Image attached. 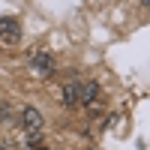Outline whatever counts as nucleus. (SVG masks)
I'll return each instance as SVG.
<instances>
[{"instance_id":"3","label":"nucleus","mask_w":150,"mask_h":150,"mask_svg":"<svg viewBox=\"0 0 150 150\" xmlns=\"http://www.w3.org/2000/svg\"><path fill=\"white\" fill-rule=\"evenodd\" d=\"M60 93H63V96H60V99H63V105H81V84L78 81H69V84H63V90H60Z\"/></svg>"},{"instance_id":"7","label":"nucleus","mask_w":150,"mask_h":150,"mask_svg":"<svg viewBox=\"0 0 150 150\" xmlns=\"http://www.w3.org/2000/svg\"><path fill=\"white\" fill-rule=\"evenodd\" d=\"M0 150H9V147H3V144H0Z\"/></svg>"},{"instance_id":"1","label":"nucleus","mask_w":150,"mask_h":150,"mask_svg":"<svg viewBox=\"0 0 150 150\" xmlns=\"http://www.w3.org/2000/svg\"><path fill=\"white\" fill-rule=\"evenodd\" d=\"M21 126H24V132H42V126H45V120H42V114L36 108H24L21 111Z\"/></svg>"},{"instance_id":"2","label":"nucleus","mask_w":150,"mask_h":150,"mask_svg":"<svg viewBox=\"0 0 150 150\" xmlns=\"http://www.w3.org/2000/svg\"><path fill=\"white\" fill-rule=\"evenodd\" d=\"M0 39L3 42H18L21 39V27H18L15 18H3L0 21Z\"/></svg>"},{"instance_id":"6","label":"nucleus","mask_w":150,"mask_h":150,"mask_svg":"<svg viewBox=\"0 0 150 150\" xmlns=\"http://www.w3.org/2000/svg\"><path fill=\"white\" fill-rule=\"evenodd\" d=\"M141 3H144V6H150V0H141Z\"/></svg>"},{"instance_id":"4","label":"nucleus","mask_w":150,"mask_h":150,"mask_svg":"<svg viewBox=\"0 0 150 150\" xmlns=\"http://www.w3.org/2000/svg\"><path fill=\"white\" fill-rule=\"evenodd\" d=\"M30 63H33V69L39 72V75H51L54 72V57L51 54H33Z\"/></svg>"},{"instance_id":"5","label":"nucleus","mask_w":150,"mask_h":150,"mask_svg":"<svg viewBox=\"0 0 150 150\" xmlns=\"http://www.w3.org/2000/svg\"><path fill=\"white\" fill-rule=\"evenodd\" d=\"M96 96H99V84H96V81H87V84H81V105H90Z\"/></svg>"}]
</instances>
